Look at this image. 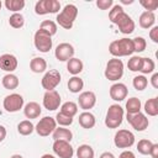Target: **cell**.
<instances>
[{
    "instance_id": "1",
    "label": "cell",
    "mask_w": 158,
    "mask_h": 158,
    "mask_svg": "<svg viewBox=\"0 0 158 158\" xmlns=\"http://www.w3.org/2000/svg\"><path fill=\"white\" fill-rule=\"evenodd\" d=\"M109 52L114 58H120V57H127L131 56L133 51V43L131 38H120L115 40L110 43L109 46Z\"/></svg>"
},
{
    "instance_id": "2",
    "label": "cell",
    "mask_w": 158,
    "mask_h": 158,
    "mask_svg": "<svg viewBox=\"0 0 158 158\" xmlns=\"http://www.w3.org/2000/svg\"><path fill=\"white\" fill-rule=\"evenodd\" d=\"M78 16V7L73 4H67L63 10L57 14V22L60 27H63L64 30H70L74 25V21Z\"/></svg>"
},
{
    "instance_id": "3",
    "label": "cell",
    "mask_w": 158,
    "mask_h": 158,
    "mask_svg": "<svg viewBox=\"0 0 158 158\" xmlns=\"http://www.w3.org/2000/svg\"><path fill=\"white\" fill-rule=\"evenodd\" d=\"M123 109L118 104H112L109 106L105 116V126L109 128H117L123 121Z\"/></svg>"
},
{
    "instance_id": "4",
    "label": "cell",
    "mask_w": 158,
    "mask_h": 158,
    "mask_svg": "<svg viewBox=\"0 0 158 158\" xmlns=\"http://www.w3.org/2000/svg\"><path fill=\"white\" fill-rule=\"evenodd\" d=\"M104 75L110 81H117L123 75V62L118 58H111L106 63Z\"/></svg>"
},
{
    "instance_id": "5",
    "label": "cell",
    "mask_w": 158,
    "mask_h": 158,
    "mask_svg": "<svg viewBox=\"0 0 158 158\" xmlns=\"http://www.w3.org/2000/svg\"><path fill=\"white\" fill-rule=\"evenodd\" d=\"M33 44L38 52L47 53L52 49V36H49L47 32L42 30H37L33 36Z\"/></svg>"
},
{
    "instance_id": "6",
    "label": "cell",
    "mask_w": 158,
    "mask_h": 158,
    "mask_svg": "<svg viewBox=\"0 0 158 158\" xmlns=\"http://www.w3.org/2000/svg\"><path fill=\"white\" fill-rule=\"evenodd\" d=\"M114 143L117 148H130L135 144V135L126 128L118 130L114 136Z\"/></svg>"
},
{
    "instance_id": "7",
    "label": "cell",
    "mask_w": 158,
    "mask_h": 158,
    "mask_svg": "<svg viewBox=\"0 0 158 158\" xmlns=\"http://www.w3.org/2000/svg\"><path fill=\"white\" fill-rule=\"evenodd\" d=\"M23 104L25 100L22 98V95L17 94V93H12L7 96L4 98L2 101V106L5 109V111L7 112H17L21 109H23Z\"/></svg>"
},
{
    "instance_id": "8",
    "label": "cell",
    "mask_w": 158,
    "mask_h": 158,
    "mask_svg": "<svg viewBox=\"0 0 158 158\" xmlns=\"http://www.w3.org/2000/svg\"><path fill=\"white\" fill-rule=\"evenodd\" d=\"M56 128H57V122H56L54 117H51V116H44L35 126V131L41 137H47V136L52 135Z\"/></svg>"
},
{
    "instance_id": "9",
    "label": "cell",
    "mask_w": 158,
    "mask_h": 158,
    "mask_svg": "<svg viewBox=\"0 0 158 158\" xmlns=\"http://www.w3.org/2000/svg\"><path fill=\"white\" fill-rule=\"evenodd\" d=\"M60 10V2L58 0H40L35 5V12L37 15L57 14Z\"/></svg>"
},
{
    "instance_id": "10",
    "label": "cell",
    "mask_w": 158,
    "mask_h": 158,
    "mask_svg": "<svg viewBox=\"0 0 158 158\" xmlns=\"http://www.w3.org/2000/svg\"><path fill=\"white\" fill-rule=\"evenodd\" d=\"M112 23L116 25V26L118 27L120 32L123 33V35H131V33L135 31V27H136L135 21L132 20V17H131L128 14H126L125 11L121 12V14L115 19V21H114Z\"/></svg>"
},
{
    "instance_id": "11",
    "label": "cell",
    "mask_w": 158,
    "mask_h": 158,
    "mask_svg": "<svg viewBox=\"0 0 158 158\" xmlns=\"http://www.w3.org/2000/svg\"><path fill=\"white\" fill-rule=\"evenodd\" d=\"M59 83H60V73L57 69H51V70L46 72L41 80V85L46 91L56 90V88L59 85Z\"/></svg>"
},
{
    "instance_id": "12",
    "label": "cell",
    "mask_w": 158,
    "mask_h": 158,
    "mask_svg": "<svg viewBox=\"0 0 158 158\" xmlns=\"http://www.w3.org/2000/svg\"><path fill=\"white\" fill-rule=\"evenodd\" d=\"M126 120L127 122L132 126V128H135L136 131H144L148 125L149 121L147 118V116L142 112H137V114H126Z\"/></svg>"
},
{
    "instance_id": "13",
    "label": "cell",
    "mask_w": 158,
    "mask_h": 158,
    "mask_svg": "<svg viewBox=\"0 0 158 158\" xmlns=\"http://www.w3.org/2000/svg\"><path fill=\"white\" fill-rule=\"evenodd\" d=\"M52 148H53L54 154L59 158H73L74 156V148L72 147L70 142L54 141Z\"/></svg>"
},
{
    "instance_id": "14",
    "label": "cell",
    "mask_w": 158,
    "mask_h": 158,
    "mask_svg": "<svg viewBox=\"0 0 158 158\" xmlns=\"http://www.w3.org/2000/svg\"><path fill=\"white\" fill-rule=\"evenodd\" d=\"M74 53H75L74 47L67 42L59 43L54 49V56L59 62H68L70 58L74 57Z\"/></svg>"
},
{
    "instance_id": "15",
    "label": "cell",
    "mask_w": 158,
    "mask_h": 158,
    "mask_svg": "<svg viewBox=\"0 0 158 158\" xmlns=\"http://www.w3.org/2000/svg\"><path fill=\"white\" fill-rule=\"evenodd\" d=\"M62 102L60 95L57 90H51V91H46L43 95V106L46 110L48 111H54L57 109H59Z\"/></svg>"
},
{
    "instance_id": "16",
    "label": "cell",
    "mask_w": 158,
    "mask_h": 158,
    "mask_svg": "<svg viewBox=\"0 0 158 158\" xmlns=\"http://www.w3.org/2000/svg\"><path fill=\"white\" fill-rule=\"evenodd\" d=\"M78 104H79L80 109H83L84 111H89L96 104V95H95V93L90 91V90L80 93L79 98H78Z\"/></svg>"
},
{
    "instance_id": "17",
    "label": "cell",
    "mask_w": 158,
    "mask_h": 158,
    "mask_svg": "<svg viewBox=\"0 0 158 158\" xmlns=\"http://www.w3.org/2000/svg\"><path fill=\"white\" fill-rule=\"evenodd\" d=\"M109 94H110V98L114 101H118L120 102V101H123L127 98L128 89L123 83H115V84H112L110 86Z\"/></svg>"
},
{
    "instance_id": "18",
    "label": "cell",
    "mask_w": 158,
    "mask_h": 158,
    "mask_svg": "<svg viewBox=\"0 0 158 158\" xmlns=\"http://www.w3.org/2000/svg\"><path fill=\"white\" fill-rule=\"evenodd\" d=\"M19 62L17 58L14 54L10 53H5L2 56H0V69L7 73H12L14 70L17 69Z\"/></svg>"
},
{
    "instance_id": "19",
    "label": "cell",
    "mask_w": 158,
    "mask_h": 158,
    "mask_svg": "<svg viewBox=\"0 0 158 158\" xmlns=\"http://www.w3.org/2000/svg\"><path fill=\"white\" fill-rule=\"evenodd\" d=\"M41 112H42V109H41L40 104L36 102V101H30V102H27V104L23 106V114H25V116H26L27 118H30V120H31V118H37V117H40Z\"/></svg>"
},
{
    "instance_id": "20",
    "label": "cell",
    "mask_w": 158,
    "mask_h": 158,
    "mask_svg": "<svg viewBox=\"0 0 158 158\" xmlns=\"http://www.w3.org/2000/svg\"><path fill=\"white\" fill-rule=\"evenodd\" d=\"M138 23L142 28H152L156 23V15L154 12H149V11H143L141 15H139V19H138Z\"/></svg>"
},
{
    "instance_id": "21",
    "label": "cell",
    "mask_w": 158,
    "mask_h": 158,
    "mask_svg": "<svg viewBox=\"0 0 158 158\" xmlns=\"http://www.w3.org/2000/svg\"><path fill=\"white\" fill-rule=\"evenodd\" d=\"M79 125L83 127V128H93L96 123V118L95 116L90 112V111H83L80 115H79Z\"/></svg>"
},
{
    "instance_id": "22",
    "label": "cell",
    "mask_w": 158,
    "mask_h": 158,
    "mask_svg": "<svg viewBox=\"0 0 158 158\" xmlns=\"http://www.w3.org/2000/svg\"><path fill=\"white\" fill-rule=\"evenodd\" d=\"M52 136H53V139H54V141H65V142H70V141L73 139V133H72V131H70L69 128H65V127H62V126L57 127V128L53 131Z\"/></svg>"
},
{
    "instance_id": "23",
    "label": "cell",
    "mask_w": 158,
    "mask_h": 158,
    "mask_svg": "<svg viewBox=\"0 0 158 158\" xmlns=\"http://www.w3.org/2000/svg\"><path fill=\"white\" fill-rule=\"evenodd\" d=\"M83 68H84V64H83L81 59H79V58L73 57V58H70V59L67 62V70H68L73 77L80 74V73L83 72Z\"/></svg>"
},
{
    "instance_id": "24",
    "label": "cell",
    "mask_w": 158,
    "mask_h": 158,
    "mask_svg": "<svg viewBox=\"0 0 158 158\" xmlns=\"http://www.w3.org/2000/svg\"><path fill=\"white\" fill-rule=\"evenodd\" d=\"M1 84L7 90H15V89H17V86L20 84V80H19L17 75H15L12 73H7V74H5L2 77Z\"/></svg>"
},
{
    "instance_id": "25",
    "label": "cell",
    "mask_w": 158,
    "mask_h": 158,
    "mask_svg": "<svg viewBox=\"0 0 158 158\" xmlns=\"http://www.w3.org/2000/svg\"><path fill=\"white\" fill-rule=\"evenodd\" d=\"M30 69L33 73H37V74L46 72V69H47V62H46V59L42 58V57H35V58H32L31 62H30Z\"/></svg>"
},
{
    "instance_id": "26",
    "label": "cell",
    "mask_w": 158,
    "mask_h": 158,
    "mask_svg": "<svg viewBox=\"0 0 158 158\" xmlns=\"http://www.w3.org/2000/svg\"><path fill=\"white\" fill-rule=\"evenodd\" d=\"M84 88V81L81 78H79L78 75L75 77H72L69 80H68V90L73 94H78L83 90Z\"/></svg>"
},
{
    "instance_id": "27",
    "label": "cell",
    "mask_w": 158,
    "mask_h": 158,
    "mask_svg": "<svg viewBox=\"0 0 158 158\" xmlns=\"http://www.w3.org/2000/svg\"><path fill=\"white\" fill-rule=\"evenodd\" d=\"M144 112L148 116H157L158 115V98H151L144 102Z\"/></svg>"
},
{
    "instance_id": "28",
    "label": "cell",
    "mask_w": 158,
    "mask_h": 158,
    "mask_svg": "<svg viewBox=\"0 0 158 158\" xmlns=\"http://www.w3.org/2000/svg\"><path fill=\"white\" fill-rule=\"evenodd\" d=\"M141 100L136 96H132L127 101H126V112L127 114H137V112H141Z\"/></svg>"
},
{
    "instance_id": "29",
    "label": "cell",
    "mask_w": 158,
    "mask_h": 158,
    "mask_svg": "<svg viewBox=\"0 0 158 158\" xmlns=\"http://www.w3.org/2000/svg\"><path fill=\"white\" fill-rule=\"evenodd\" d=\"M60 112L64 115H68L70 117H74L78 114V105L74 101H67L60 105Z\"/></svg>"
},
{
    "instance_id": "30",
    "label": "cell",
    "mask_w": 158,
    "mask_h": 158,
    "mask_svg": "<svg viewBox=\"0 0 158 158\" xmlns=\"http://www.w3.org/2000/svg\"><path fill=\"white\" fill-rule=\"evenodd\" d=\"M4 5L7 10H10V11H12V14H15V12H20L25 7L26 2H25V0H5Z\"/></svg>"
},
{
    "instance_id": "31",
    "label": "cell",
    "mask_w": 158,
    "mask_h": 158,
    "mask_svg": "<svg viewBox=\"0 0 158 158\" xmlns=\"http://www.w3.org/2000/svg\"><path fill=\"white\" fill-rule=\"evenodd\" d=\"M35 131V126L30 120H23L17 125V132L22 136H28Z\"/></svg>"
},
{
    "instance_id": "32",
    "label": "cell",
    "mask_w": 158,
    "mask_h": 158,
    "mask_svg": "<svg viewBox=\"0 0 158 158\" xmlns=\"http://www.w3.org/2000/svg\"><path fill=\"white\" fill-rule=\"evenodd\" d=\"M95 152L91 146L89 144H80L77 148V157L78 158H94Z\"/></svg>"
},
{
    "instance_id": "33",
    "label": "cell",
    "mask_w": 158,
    "mask_h": 158,
    "mask_svg": "<svg viewBox=\"0 0 158 158\" xmlns=\"http://www.w3.org/2000/svg\"><path fill=\"white\" fill-rule=\"evenodd\" d=\"M40 30L47 32L49 36H54L57 33V31H58V27H57V23L54 21H52V20H44V21L41 22Z\"/></svg>"
},
{
    "instance_id": "34",
    "label": "cell",
    "mask_w": 158,
    "mask_h": 158,
    "mask_svg": "<svg viewBox=\"0 0 158 158\" xmlns=\"http://www.w3.org/2000/svg\"><path fill=\"white\" fill-rule=\"evenodd\" d=\"M156 69V63L152 58H148V57H144L142 58V67H141V73L142 75H146V74H151L153 73Z\"/></svg>"
},
{
    "instance_id": "35",
    "label": "cell",
    "mask_w": 158,
    "mask_h": 158,
    "mask_svg": "<svg viewBox=\"0 0 158 158\" xmlns=\"http://www.w3.org/2000/svg\"><path fill=\"white\" fill-rule=\"evenodd\" d=\"M9 25L12 27V28H21L23 25H25V17L20 12H15L12 14L10 17H9Z\"/></svg>"
},
{
    "instance_id": "36",
    "label": "cell",
    "mask_w": 158,
    "mask_h": 158,
    "mask_svg": "<svg viewBox=\"0 0 158 158\" xmlns=\"http://www.w3.org/2000/svg\"><path fill=\"white\" fill-rule=\"evenodd\" d=\"M153 146V142L149 141V139H139L138 143H137V151L143 154V156H149V152H151V148Z\"/></svg>"
},
{
    "instance_id": "37",
    "label": "cell",
    "mask_w": 158,
    "mask_h": 158,
    "mask_svg": "<svg viewBox=\"0 0 158 158\" xmlns=\"http://www.w3.org/2000/svg\"><path fill=\"white\" fill-rule=\"evenodd\" d=\"M132 85H133V88L136 89V90H138V91H142V90H144L146 88H147V85H148V79L146 78V75H136L135 78H133V80H132Z\"/></svg>"
},
{
    "instance_id": "38",
    "label": "cell",
    "mask_w": 158,
    "mask_h": 158,
    "mask_svg": "<svg viewBox=\"0 0 158 158\" xmlns=\"http://www.w3.org/2000/svg\"><path fill=\"white\" fill-rule=\"evenodd\" d=\"M142 58L139 56H132L127 62V68L131 72H139L142 67Z\"/></svg>"
},
{
    "instance_id": "39",
    "label": "cell",
    "mask_w": 158,
    "mask_h": 158,
    "mask_svg": "<svg viewBox=\"0 0 158 158\" xmlns=\"http://www.w3.org/2000/svg\"><path fill=\"white\" fill-rule=\"evenodd\" d=\"M132 43H133V51L136 53L143 52L146 49V47H147V41L141 36H137V37L132 38Z\"/></svg>"
},
{
    "instance_id": "40",
    "label": "cell",
    "mask_w": 158,
    "mask_h": 158,
    "mask_svg": "<svg viewBox=\"0 0 158 158\" xmlns=\"http://www.w3.org/2000/svg\"><path fill=\"white\" fill-rule=\"evenodd\" d=\"M56 122L59 125V126H62V127H67V126H70L72 123H73V117H70V116H68V115H64V114H62L60 111L56 115Z\"/></svg>"
},
{
    "instance_id": "41",
    "label": "cell",
    "mask_w": 158,
    "mask_h": 158,
    "mask_svg": "<svg viewBox=\"0 0 158 158\" xmlns=\"http://www.w3.org/2000/svg\"><path fill=\"white\" fill-rule=\"evenodd\" d=\"M139 4L144 7L146 11H149V12H154V10H157V7H158L157 0H141Z\"/></svg>"
},
{
    "instance_id": "42",
    "label": "cell",
    "mask_w": 158,
    "mask_h": 158,
    "mask_svg": "<svg viewBox=\"0 0 158 158\" xmlns=\"http://www.w3.org/2000/svg\"><path fill=\"white\" fill-rule=\"evenodd\" d=\"M121 12H123V7H122L121 5H114V6L111 7L110 12H109V20H110L111 22H114L115 19H116Z\"/></svg>"
},
{
    "instance_id": "43",
    "label": "cell",
    "mask_w": 158,
    "mask_h": 158,
    "mask_svg": "<svg viewBox=\"0 0 158 158\" xmlns=\"http://www.w3.org/2000/svg\"><path fill=\"white\" fill-rule=\"evenodd\" d=\"M96 6L100 10H110L114 6L112 0H96Z\"/></svg>"
},
{
    "instance_id": "44",
    "label": "cell",
    "mask_w": 158,
    "mask_h": 158,
    "mask_svg": "<svg viewBox=\"0 0 158 158\" xmlns=\"http://www.w3.org/2000/svg\"><path fill=\"white\" fill-rule=\"evenodd\" d=\"M149 38L152 40V42L158 43V26H153L149 30Z\"/></svg>"
},
{
    "instance_id": "45",
    "label": "cell",
    "mask_w": 158,
    "mask_h": 158,
    "mask_svg": "<svg viewBox=\"0 0 158 158\" xmlns=\"http://www.w3.org/2000/svg\"><path fill=\"white\" fill-rule=\"evenodd\" d=\"M118 158H136V156H135V153L132 152V151H123V152H121L120 153V156H118Z\"/></svg>"
},
{
    "instance_id": "46",
    "label": "cell",
    "mask_w": 158,
    "mask_h": 158,
    "mask_svg": "<svg viewBox=\"0 0 158 158\" xmlns=\"http://www.w3.org/2000/svg\"><path fill=\"white\" fill-rule=\"evenodd\" d=\"M151 85L154 89H158V73H153L151 77Z\"/></svg>"
},
{
    "instance_id": "47",
    "label": "cell",
    "mask_w": 158,
    "mask_h": 158,
    "mask_svg": "<svg viewBox=\"0 0 158 158\" xmlns=\"http://www.w3.org/2000/svg\"><path fill=\"white\" fill-rule=\"evenodd\" d=\"M149 156L152 158H158V143H153L151 152H149Z\"/></svg>"
},
{
    "instance_id": "48",
    "label": "cell",
    "mask_w": 158,
    "mask_h": 158,
    "mask_svg": "<svg viewBox=\"0 0 158 158\" xmlns=\"http://www.w3.org/2000/svg\"><path fill=\"white\" fill-rule=\"evenodd\" d=\"M6 135H7V131H6V128H5V126H2V125H0V143L6 138Z\"/></svg>"
},
{
    "instance_id": "49",
    "label": "cell",
    "mask_w": 158,
    "mask_h": 158,
    "mask_svg": "<svg viewBox=\"0 0 158 158\" xmlns=\"http://www.w3.org/2000/svg\"><path fill=\"white\" fill-rule=\"evenodd\" d=\"M99 158H115V156H114L111 152H104V153L100 154Z\"/></svg>"
},
{
    "instance_id": "50",
    "label": "cell",
    "mask_w": 158,
    "mask_h": 158,
    "mask_svg": "<svg viewBox=\"0 0 158 158\" xmlns=\"http://www.w3.org/2000/svg\"><path fill=\"white\" fill-rule=\"evenodd\" d=\"M41 158H56L53 154H49V153H46V154H43Z\"/></svg>"
},
{
    "instance_id": "51",
    "label": "cell",
    "mask_w": 158,
    "mask_h": 158,
    "mask_svg": "<svg viewBox=\"0 0 158 158\" xmlns=\"http://www.w3.org/2000/svg\"><path fill=\"white\" fill-rule=\"evenodd\" d=\"M121 2H122V4H127V5H130V4H133V0H121Z\"/></svg>"
},
{
    "instance_id": "52",
    "label": "cell",
    "mask_w": 158,
    "mask_h": 158,
    "mask_svg": "<svg viewBox=\"0 0 158 158\" xmlns=\"http://www.w3.org/2000/svg\"><path fill=\"white\" fill-rule=\"evenodd\" d=\"M10 158H23L21 154H14V156H11Z\"/></svg>"
},
{
    "instance_id": "53",
    "label": "cell",
    "mask_w": 158,
    "mask_h": 158,
    "mask_svg": "<svg viewBox=\"0 0 158 158\" xmlns=\"http://www.w3.org/2000/svg\"><path fill=\"white\" fill-rule=\"evenodd\" d=\"M1 6H2V2H1V0H0V10H1Z\"/></svg>"
}]
</instances>
